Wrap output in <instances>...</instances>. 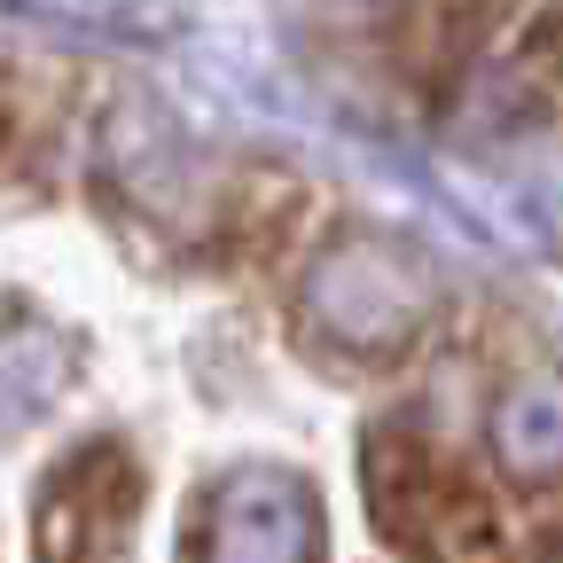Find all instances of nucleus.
<instances>
[{
    "label": "nucleus",
    "mask_w": 563,
    "mask_h": 563,
    "mask_svg": "<svg viewBox=\"0 0 563 563\" xmlns=\"http://www.w3.org/2000/svg\"><path fill=\"white\" fill-rule=\"evenodd\" d=\"M368 509H376V532L407 555V563H501L509 540H501V509L485 501V485L446 454L431 446L407 422H384L368 431Z\"/></svg>",
    "instance_id": "obj_1"
},
{
    "label": "nucleus",
    "mask_w": 563,
    "mask_h": 563,
    "mask_svg": "<svg viewBox=\"0 0 563 563\" xmlns=\"http://www.w3.org/2000/svg\"><path fill=\"white\" fill-rule=\"evenodd\" d=\"M439 313V282L407 243L344 235L306 274V329L344 361H391Z\"/></svg>",
    "instance_id": "obj_2"
},
{
    "label": "nucleus",
    "mask_w": 563,
    "mask_h": 563,
    "mask_svg": "<svg viewBox=\"0 0 563 563\" xmlns=\"http://www.w3.org/2000/svg\"><path fill=\"white\" fill-rule=\"evenodd\" d=\"M133 525H141V462L125 446L95 439L47 477L32 548H40V563H125Z\"/></svg>",
    "instance_id": "obj_3"
},
{
    "label": "nucleus",
    "mask_w": 563,
    "mask_h": 563,
    "mask_svg": "<svg viewBox=\"0 0 563 563\" xmlns=\"http://www.w3.org/2000/svg\"><path fill=\"white\" fill-rule=\"evenodd\" d=\"M321 501L282 470H243L196 509V563H321Z\"/></svg>",
    "instance_id": "obj_4"
},
{
    "label": "nucleus",
    "mask_w": 563,
    "mask_h": 563,
    "mask_svg": "<svg viewBox=\"0 0 563 563\" xmlns=\"http://www.w3.org/2000/svg\"><path fill=\"white\" fill-rule=\"evenodd\" d=\"M70 336L47 329L40 313H9L0 321V431H24L40 422L63 391H70Z\"/></svg>",
    "instance_id": "obj_5"
},
{
    "label": "nucleus",
    "mask_w": 563,
    "mask_h": 563,
    "mask_svg": "<svg viewBox=\"0 0 563 563\" xmlns=\"http://www.w3.org/2000/svg\"><path fill=\"white\" fill-rule=\"evenodd\" d=\"M493 454L517 485L563 477V376H517L493 407Z\"/></svg>",
    "instance_id": "obj_6"
},
{
    "label": "nucleus",
    "mask_w": 563,
    "mask_h": 563,
    "mask_svg": "<svg viewBox=\"0 0 563 563\" xmlns=\"http://www.w3.org/2000/svg\"><path fill=\"white\" fill-rule=\"evenodd\" d=\"M32 16H55V24H79V32H118V24H141L150 0H24Z\"/></svg>",
    "instance_id": "obj_7"
},
{
    "label": "nucleus",
    "mask_w": 563,
    "mask_h": 563,
    "mask_svg": "<svg viewBox=\"0 0 563 563\" xmlns=\"http://www.w3.org/2000/svg\"><path fill=\"white\" fill-rule=\"evenodd\" d=\"M555 563H563V548H555Z\"/></svg>",
    "instance_id": "obj_8"
}]
</instances>
